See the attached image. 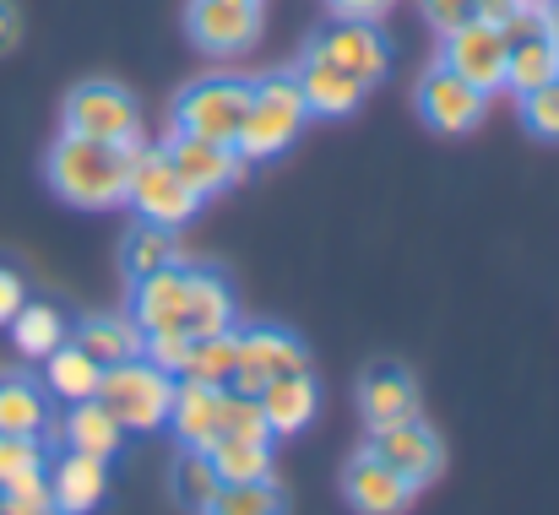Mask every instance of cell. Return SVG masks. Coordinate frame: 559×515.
Here are the masks:
<instances>
[{"mask_svg": "<svg viewBox=\"0 0 559 515\" xmlns=\"http://www.w3.org/2000/svg\"><path fill=\"white\" fill-rule=\"evenodd\" d=\"M305 120H310V104H305L294 71H272V76L250 82V109H245V125L234 136V153L245 164H266L283 147H294Z\"/></svg>", "mask_w": 559, "mask_h": 515, "instance_id": "cell-2", "label": "cell"}, {"mask_svg": "<svg viewBox=\"0 0 559 515\" xmlns=\"http://www.w3.org/2000/svg\"><path fill=\"white\" fill-rule=\"evenodd\" d=\"M305 55H316V60H326V65L359 76L365 87H374V82L385 76V65H391V60H385L380 27L365 22V16H332V22H321V27L310 33Z\"/></svg>", "mask_w": 559, "mask_h": 515, "instance_id": "cell-7", "label": "cell"}, {"mask_svg": "<svg viewBox=\"0 0 559 515\" xmlns=\"http://www.w3.org/2000/svg\"><path fill=\"white\" fill-rule=\"evenodd\" d=\"M516 5H522V0H478V16H484V22H495V27H500V22H506V16H511V11H516Z\"/></svg>", "mask_w": 559, "mask_h": 515, "instance_id": "cell-41", "label": "cell"}, {"mask_svg": "<svg viewBox=\"0 0 559 515\" xmlns=\"http://www.w3.org/2000/svg\"><path fill=\"white\" fill-rule=\"evenodd\" d=\"M544 11H549V16H559V0H544Z\"/></svg>", "mask_w": 559, "mask_h": 515, "instance_id": "cell-44", "label": "cell"}, {"mask_svg": "<svg viewBox=\"0 0 559 515\" xmlns=\"http://www.w3.org/2000/svg\"><path fill=\"white\" fill-rule=\"evenodd\" d=\"M0 515H66V511H55V505H49V511H5V505H0Z\"/></svg>", "mask_w": 559, "mask_h": 515, "instance_id": "cell-42", "label": "cell"}, {"mask_svg": "<svg viewBox=\"0 0 559 515\" xmlns=\"http://www.w3.org/2000/svg\"><path fill=\"white\" fill-rule=\"evenodd\" d=\"M294 82H299L310 115H354L365 104V93H370L359 76H348V71H337V65H326L316 55H299L294 60Z\"/></svg>", "mask_w": 559, "mask_h": 515, "instance_id": "cell-18", "label": "cell"}, {"mask_svg": "<svg viewBox=\"0 0 559 515\" xmlns=\"http://www.w3.org/2000/svg\"><path fill=\"white\" fill-rule=\"evenodd\" d=\"M49 494H55V511L66 515H93L109 494V472L98 456H82V451H66L55 467H49Z\"/></svg>", "mask_w": 559, "mask_h": 515, "instance_id": "cell-19", "label": "cell"}, {"mask_svg": "<svg viewBox=\"0 0 559 515\" xmlns=\"http://www.w3.org/2000/svg\"><path fill=\"white\" fill-rule=\"evenodd\" d=\"M147 332L131 321V315H93L76 326V347L98 363H126V358H142Z\"/></svg>", "mask_w": 559, "mask_h": 515, "instance_id": "cell-23", "label": "cell"}, {"mask_svg": "<svg viewBox=\"0 0 559 515\" xmlns=\"http://www.w3.org/2000/svg\"><path fill=\"white\" fill-rule=\"evenodd\" d=\"M66 131L93 136V142L136 147L142 142V109L120 82H82V87L66 93Z\"/></svg>", "mask_w": 559, "mask_h": 515, "instance_id": "cell-6", "label": "cell"}, {"mask_svg": "<svg viewBox=\"0 0 559 515\" xmlns=\"http://www.w3.org/2000/svg\"><path fill=\"white\" fill-rule=\"evenodd\" d=\"M396 478H407L413 489H424V483H435L440 472H445V445H440V434L424 423V412H413V418H396V423H380L370 429V445Z\"/></svg>", "mask_w": 559, "mask_h": 515, "instance_id": "cell-8", "label": "cell"}, {"mask_svg": "<svg viewBox=\"0 0 559 515\" xmlns=\"http://www.w3.org/2000/svg\"><path fill=\"white\" fill-rule=\"evenodd\" d=\"M126 201H131V212L142 223H158V228H180L201 206V195L175 173L164 147H136V164H131V179H126Z\"/></svg>", "mask_w": 559, "mask_h": 515, "instance_id": "cell-5", "label": "cell"}, {"mask_svg": "<svg viewBox=\"0 0 559 515\" xmlns=\"http://www.w3.org/2000/svg\"><path fill=\"white\" fill-rule=\"evenodd\" d=\"M164 158L175 164V173L186 179L201 201L217 195V190H228L239 179V169H245V158L234 153V142H206V136H190V131H175L164 142Z\"/></svg>", "mask_w": 559, "mask_h": 515, "instance_id": "cell-13", "label": "cell"}, {"mask_svg": "<svg viewBox=\"0 0 559 515\" xmlns=\"http://www.w3.org/2000/svg\"><path fill=\"white\" fill-rule=\"evenodd\" d=\"M359 412H365L370 429L396 423V418H413V412H418V385H413V374H407L402 363H374V369H365V380H359Z\"/></svg>", "mask_w": 559, "mask_h": 515, "instance_id": "cell-20", "label": "cell"}, {"mask_svg": "<svg viewBox=\"0 0 559 515\" xmlns=\"http://www.w3.org/2000/svg\"><path fill=\"white\" fill-rule=\"evenodd\" d=\"M142 147V142H136ZM136 147H120V142H93V136H60L44 158L49 173V190L71 206H87V212H104V206H120L126 201V179L136 164Z\"/></svg>", "mask_w": 559, "mask_h": 515, "instance_id": "cell-1", "label": "cell"}, {"mask_svg": "<svg viewBox=\"0 0 559 515\" xmlns=\"http://www.w3.org/2000/svg\"><path fill=\"white\" fill-rule=\"evenodd\" d=\"M549 44H555V55H559V16H549Z\"/></svg>", "mask_w": 559, "mask_h": 515, "instance_id": "cell-43", "label": "cell"}, {"mask_svg": "<svg viewBox=\"0 0 559 515\" xmlns=\"http://www.w3.org/2000/svg\"><path fill=\"white\" fill-rule=\"evenodd\" d=\"M49 396L27 374H0V434H44Z\"/></svg>", "mask_w": 559, "mask_h": 515, "instance_id": "cell-26", "label": "cell"}, {"mask_svg": "<svg viewBox=\"0 0 559 515\" xmlns=\"http://www.w3.org/2000/svg\"><path fill=\"white\" fill-rule=\"evenodd\" d=\"M234 369H239V343L234 332H212V337H190L186 369L180 380H201V385H234Z\"/></svg>", "mask_w": 559, "mask_h": 515, "instance_id": "cell-27", "label": "cell"}, {"mask_svg": "<svg viewBox=\"0 0 559 515\" xmlns=\"http://www.w3.org/2000/svg\"><path fill=\"white\" fill-rule=\"evenodd\" d=\"M44 467L49 462H44L38 434H0V489L16 483V478H27V472H44Z\"/></svg>", "mask_w": 559, "mask_h": 515, "instance_id": "cell-34", "label": "cell"}, {"mask_svg": "<svg viewBox=\"0 0 559 515\" xmlns=\"http://www.w3.org/2000/svg\"><path fill=\"white\" fill-rule=\"evenodd\" d=\"M522 125L544 142H559V82L522 93Z\"/></svg>", "mask_w": 559, "mask_h": 515, "instance_id": "cell-35", "label": "cell"}, {"mask_svg": "<svg viewBox=\"0 0 559 515\" xmlns=\"http://www.w3.org/2000/svg\"><path fill=\"white\" fill-rule=\"evenodd\" d=\"M484 109H489V98H484L473 82H462L456 71H445V65L424 71V82H418V115H424L440 136L473 131V125L484 120Z\"/></svg>", "mask_w": 559, "mask_h": 515, "instance_id": "cell-12", "label": "cell"}, {"mask_svg": "<svg viewBox=\"0 0 559 515\" xmlns=\"http://www.w3.org/2000/svg\"><path fill=\"white\" fill-rule=\"evenodd\" d=\"M120 261H126V277L131 283H142V277H153V272H164V266H175L180 261V244H175V228H158V223H142L131 239H126V250H120Z\"/></svg>", "mask_w": 559, "mask_h": 515, "instance_id": "cell-30", "label": "cell"}, {"mask_svg": "<svg viewBox=\"0 0 559 515\" xmlns=\"http://www.w3.org/2000/svg\"><path fill=\"white\" fill-rule=\"evenodd\" d=\"M440 65L456 71L462 82H473L484 98L500 93L506 87V38H500V27L484 22V16H473L462 27H445L440 33Z\"/></svg>", "mask_w": 559, "mask_h": 515, "instance_id": "cell-9", "label": "cell"}, {"mask_svg": "<svg viewBox=\"0 0 559 515\" xmlns=\"http://www.w3.org/2000/svg\"><path fill=\"white\" fill-rule=\"evenodd\" d=\"M120 440H126V429H120V418H115L98 396L71 402V412H66V451H82V456L109 462V456L120 451Z\"/></svg>", "mask_w": 559, "mask_h": 515, "instance_id": "cell-21", "label": "cell"}, {"mask_svg": "<svg viewBox=\"0 0 559 515\" xmlns=\"http://www.w3.org/2000/svg\"><path fill=\"white\" fill-rule=\"evenodd\" d=\"M126 434H153L164 429L169 418V402H175V374L153 369L147 358H126V363H104L98 374V391H93Z\"/></svg>", "mask_w": 559, "mask_h": 515, "instance_id": "cell-3", "label": "cell"}, {"mask_svg": "<svg viewBox=\"0 0 559 515\" xmlns=\"http://www.w3.org/2000/svg\"><path fill=\"white\" fill-rule=\"evenodd\" d=\"M169 483H175V500H180L190 515H201L206 505H212V494L223 489V483H217V472H212V462H206V451H190V445L175 456Z\"/></svg>", "mask_w": 559, "mask_h": 515, "instance_id": "cell-31", "label": "cell"}, {"mask_svg": "<svg viewBox=\"0 0 559 515\" xmlns=\"http://www.w3.org/2000/svg\"><path fill=\"white\" fill-rule=\"evenodd\" d=\"M164 423L175 429V440H180V445L206 451V445L223 434V391H217V385H201V380H180Z\"/></svg>", "mask_w": 559, "mask_h": 515, "instance_id": "cell-16", "label": "cell"}, {"mask_svg": "<svg viewBox=\"0 0 559 515\" xmlns=\"http://www.w3.org/2000/svg\"><path fill=\"white\" fill-rule=\"evenodd\" d=\"M186 352H190L186 332H147V343H142V358L153 369H164V374H180L186 369Z\"/></svg>", "mask_w": 559, "mask_h": 515, "instance_id": "cell-36", "label": "cell"}, {"mask_svg": "<svg viewBox=\"0 0 559 515\" xmlns=\"http://www.w3.org/2000/svg\"><path fill=\"white\" fill-rule=\"evenodd\" d=\"M326 5H332V16H365V22L391 11V0H326Z\"/></svg>", "mask_w": 559, "mask_h": 515, "instance_id": "cell-39", "label": "cell"}, {"mask_svg": "<svg viewBox=\"0 0 559 515\" xmlns=\"http://www.w3.org/2000/svg\"><path fill=\"white\" fill-rule=\"evenodd\" d=\"M223 434H234V440H261V445H272L266 412H261V402H255L250 391H234V385H223Z\"/></svg>", "mask_w": 559, "mask_h": 515, "instance_id": "cell-33", "label": "cell"}, {"mask_svg": "<svg viewBox=\"0 0 559 515\" xmlns=\"http://www.w3.org/2000/svg\"><path fill=\"white\" fill-rule=\"evenodd\" d=\"M255 402H261L272 434H299L321 412V385H316V374H277L255 391Z\"/></svg>", "mask_w": 559, "mask_h": 515, "instance_id": "cell-17", "label": "cell"}, {"mask_svg": "<svg viewBox=\"0 0 559 515\" xmlns=\"http://www.w3.org/2000/svg\"><path fill=\"white\" fill-rule=\"evenodd\" d=\"M186 304H190V266L175 261V266H164V272L136 283L131 321L142 332H186Z\"/></svg>", "mask_w": 559, "mask_h": 515, "instance_id": "cell-15", "label": "cell"}, {"mask_svg": "<svg viewBox=\"0 0 559 515\" xmlns=\"http://www.w3.org/2000/svg\"><path fill=\"white\" fill-rule=\"evenodd\" d=\"M22 304H27V283H22L11 266H0V326H11Z\"/></svg>", "mask_w": 559, "mask_h": 515, "instance_id": "cell-38", "label": "cell"}, {"mask_svg": "<svg viewBox=\"0 0 559 515\" xmlns=\"http://www.w3.org/2000/svg\"><path fill=\"white\" fill-rule=\"evenodd\" d=\"M212 332H234V294L223 277L190 266V304H186V337H212Z\"/></svg>", "mask_w": 559, "mask_h": 515, "instance_id": "cell-22", "label": "cell"}, {"mask_svg": "<svg viewBox=\"0 0 559 515\" xmlns=\"http://www.w3.org/2000/svg\"><path fill=\"white\" fill-rule=\"evenodd\" d=\"M11 343H16L22 358H38V363H44L55 347L66 343V315H60L55 304H33V299H27V304L16 310V321H11Z\"/></svg>", "mask_w": 559, "mask_h": 515, "instance_id": "cell-29", "label": "cell"}, {"mask_svg": "<svg viewBox=\"0 0 559 515\" xmlns=\"http://www.w3.org/2000/svg\"><path fill=\"white\" fill-rule=\"evenodd\" d=\"M206 462H212L217 483H261V478H272V445H261V440L217 434L206 445Z\"/></svg>", "mask_w": 559, "mask_h": 515, "instance_id": "cell-25", "label": "cell"}, {"mask_svg": "<svg viewBox=\"0 0 559 515\" xmlns=\"http://www.w3.org/2000/svg\"><path fill=\"white\" fill-rule=\"evenodd\" d=\"M549 82H559V55H555V44H549V33L506 49V87L516 98L533 93V87H549Z\"/></svg>", "mask_w": 559, "mask_h": 515, "instance_id": "cell-28", "label": "cell"}, {"mask_svg": "<svg viewBox=\"0 0 559 515\" xmlns=\"http://www.w3.org/2000/svg\"><path fill=\"white\" fill-rule=\"evenodd\" d=\"M201 515H283V489L272 478H261V483H223Z\"/></svg>", "mask_w": 559, "mask_h": 515, "instance_id": "cell-32", "label": "cell"}, {"mask_svg": "<svg viewBox=\"0 0 559 515\" xmlns=\"http://www.w3.org/2000/svg\"><path fill=\"white\" fill-rule=\"evenodd\" d=\"M343 494H348V505L359 515H402L413 505V483L407 478H396L374 451H359L348 467H343Z\"/></svg>", "mask_w": 559, "mask_h": 515, "instance_id": "cell-14", "label": "cell"}, {"mask_svg": "<svg viewBox=\"0 0 559 515\" xmlns=\"http://www.w3.org/2000/svg\"><path fill=\"white\" fill-rule=\"evenodd\" d=\"M245 109H250V82L212 71L175 98V131L206 136V142H234L245 125Z\"/></svg>", "mask_w": 559, "mask_h": 515, "instance_id": "cell-4", "label": "cell"}, {"mask_svg": "<svg viewBox=\"0 0 559 515\" xmlns=\"http://www.w3.org/2000/svg\"><path fill=\"white\" fill-rule=\"evenodd\" d=\"M16 38H22V16H16V5H11V0H0V55H11V49H16Z\"/></svg>", "mask_w": 559, "mask_h": 515, "instance_id": "cell-40", "label": "cell"}, {"mask_svg": "<svg viewBox=\"0 0 559 515\" xmlns=\"http://www.w3.org/2000/svg\"><path fill=\"white\" fill-rule=\"evenodd\" d=\"M418 11L445 33V27H462V22H473L478 16V0H418Z\"/></svg>", "mask_w": 559, "mask_h": 515, "instance_id": "cell-37", "label": "cell"}, {"mask_svg": "<svg viewBox=\"0 0 559 515\" xmlns=\"http://www.w3.org/2000/svg\"><path fill=\"white\" fill-rule=\"evenodd\" d=\"M186 27L195 49L206 55H239L261 38V0H190Z\"/></svg>", "mask_w": 559, "mask_h": 515, "instance_id": "cell-11", "label": "cell"}, {"mask_svg": "<svg viewBox=\"0 0 559 515\" xmlns=\"http://www.w3.org/2000/svg\"><path fill=\"white\" fill-rule=\"evenodd\" d=\"M239 343V369H234V391H261L266 380L277 374H310V347L299 343L294 332H277V326H250V332H234Z\"/></svg>", "mask_w": 559, "mask_h": 515, "instance_id": "cell-10", "label": "cell"}, {"mask_svg": "<svg viewBox=\"0 0 559 515\" xmlns=\"http://www.w3.org/2000/svg\"><path fill=\"white\" fill-rule=\"evenodd\" d=\"M98 374H104V363L87 358L76 343H60L44 358V385H49V396H60L66 407H71V402H87V396L98 391Z\"/></svg>", "mask_w": 559, "mask_h": 515, "instance_id": "cell-24", "label": "cell"}]
</instances>
